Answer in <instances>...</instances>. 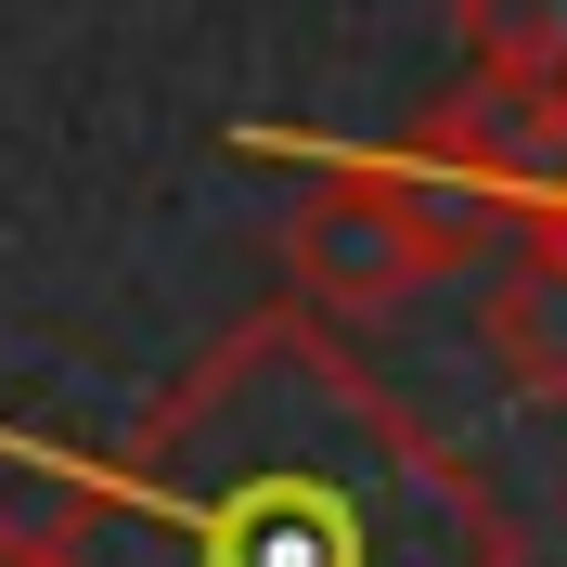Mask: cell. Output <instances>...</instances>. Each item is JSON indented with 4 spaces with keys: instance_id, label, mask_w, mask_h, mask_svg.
<instances>
[{
    "instance_id": "6da1fadb",
    "label": "cell",
    "mask_w": 567,
    "mask_h": 567,
    "mask_svg": "<svg viewBox=\"0 0 567 567\" xmlns=\"http://www.w3.org/2000/svg\"><path fill=\"white\" fill-rule=\"evenodd\" d=\"M65 567H529L491 477L425 439L322 310L233 322L116 452H39Z\"/></svg>"
},
{
    "instance_id": "7a4b0ae2",
    "label": "cell",
    "mask_w": 567,
    "mask_h": 567,
    "mask_svg": "<svg viewBox=\"0 0 567 567\" xmlns=\"http://www.w3.org/2000/svg\"><path fill=\"white\" fill-rule=\"evenodd\" d=\"M503 219H477L439 168H413L400 142H336L310 181V207L284 219V271L322 322H374L425 284H452L464 258H491Z\"/></svg>"
},
{
    "instance_id": "3957f363",
    "label": "cell",
    "mask_w": 567,
    "mask_h": 567,
    "mask_svg": "<svg viewBox=\"0 0 567 567\" xmlns=\"http://www.w3.org/2000/svg\"><path fill=\"white\" fill-rule=\"evenodd\" d=\"M400 155L439 168L477 219L529 233V219L567 207V91H555V78H491V65H477L452 104H425L413 130H400Z\"/></svg>"
},
{
    "instance_id": "277c9868",
    "label": "cell",
    "mask_w": 567,
    "mask_h": 567,
    "mask_svg": "<svg viewBox=\"0 0 567 567\" xmlns=\"http://www.w3.org/2000/svg\"><path fill=\"white\" fill-rule=\"evenodd\" d=\"M477 349H491V374L529 400V413H567V233L555 219L503 233L491 297H477Z\"/></svg>"
},
{
    "instance_id": "5b68a950",
    "label": "cell",
    "mask_w": 567,
    "mask_h": 567,
    "mask_svg": "<svg viewBox=\"0 0 567 567\" xmlns=\"http://www.w3.org/2000/svg\"><path fill=\"white\" fill-rule=\"evenodd\" d=\"M452 27L491 78H555L567 91V0H452Z\"/></svg>"
},
{
    "instance_id": "8992f818",
    "label": "cell",
    "mask_w": 567,
    "mask_h": 567,
    "mask_svg": "<svg viewBox=\"0 0 567 567\" xmlns=\"http://www.w3.org/2000/svg\"><path fill=\"white\" fill-rule=\"evenodd\" d=\"M0 567H65V542L52 529H0Z\"/></svg>"
},
{
    "instance_id": "52a82bcc",
    "label": "cell",
    "mask_w": 567,
    "mask_h": 567,
    "mask_svg": "<svg viewBox=\"0 0 567 567\" xmlns=\"http://www.w3.org/2000/svg\"><path fill=\"white\" fill-rule=\"evenodd\" d=\"M555 233H567V207H555Z\"/></svg>"
}]
</instances>
